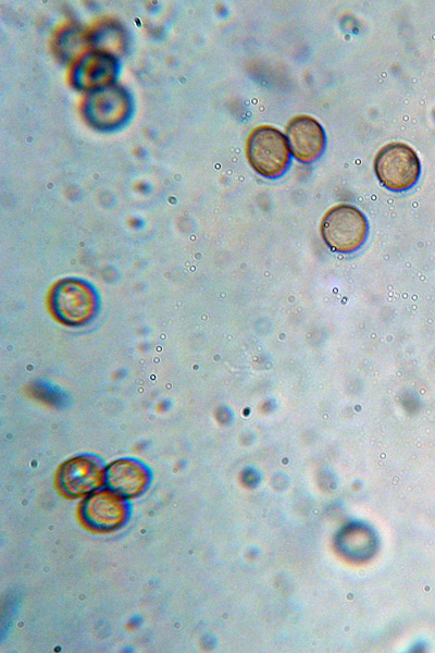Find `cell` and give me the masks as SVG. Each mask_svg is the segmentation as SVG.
Returning a JSON list of instances; mask_svg holds the SVG:
<instances>
[{"label": "cell", "mask_w": 435, "mask_h": 653, "mask_svg": "<svg viewBox=\"0 0 435 653\" xmlns=\"http://www.w3.org/2000/svg\"><path fill=\"white\" fill-rule=\"evenodd\" d=\"M285 131L290 152L300 162L310 163L323 152L325 133L314 118L304 114L294 116Z\"/></svg>", "instance_id": "obj_7"}, {"label": "cell", "mask_w": 435, "mask_h": 653, "mask_svg": "<svg viewBox=\"0 0 435 653\" xmlns=\"http://www.w3.org/2000/svg\"><path fill=\"white\" fill-rule=\"evenodd\" d=\"M116 63L108 52L94 51L84 56L73 71V84L80 89L94 90L111 85Z\"/></svg>", "instance_id": "obj_9"}, {"label": "cell", "mask_w": 435, "mask_h": 653, "mask_svg": "<svg viewBox=\"0 0 435 653\" xmlns=\"http://www.w3.org/2000/svg\"><path fill=\"white\" fill-rule=\"evenodd\" d=\"M129 110L128 94L112 84L91 90L84 107L86 119L98 128L119 126L127 119Z\"/></svg>", "instance_id": "obj_4"}, {"label": "cell", "mask_w": 435, "mask_h": 653, "mask_svg": "<svg viewBox=\"0 0 435 653\" xmlns=\"http://www.w3.org/2000/svg\"><path fill=\"white\" fill-rule=\"evenodd\" d=\"M104 469L96 456L74 457L60 469V486L70 496L90 494L104 485Z\"/></svg>", "instance_id": "obj_6"}, {"label": "cell", "mask_w": 435, "mask_h": 653, "mask_svg": "<svg viewBox=\"0 0 435 653\" xmlns=\"http://www.w3.org/2000/svg\"><path fill=\"white\" fill-rule=\"evenodd\" d=\"M290 153L287 137L274 126L260 125L247 138V159L262 176L276 178L283 175L289 165Z\"/></svg>", "instance_id": "obj_1"}, {"label": "cell", "mask_w": 435, "mask_h": 653, "mask_svg": "<svg viewBox=\"0 0 435 653\" xmlns=\"http://www.w3.org/2000/svg\"><path fill=\"white\" fill-rule=\"evenodd\" d=\"M53 309L60 319L77 323L88 318L92 310V294L77 282L62 283L53 293Z\"/></svg>", "instance_id": "obj_10"}, {"label": "cell", "mask_w": 435, "mask_h": 653, "mask_svg": "<svg viewBox=\"0 0 435 653\" xmlns=\"http://www.w3.org/2000/svg\"><path fill=\"white\" fill-rule=\"evenodd\" d=\"M320 231L322 238L332 250L352 252L365 242L369 225L366 218L358 208L339 204L326 211Z\"/></svg>", "instance_id": "obj_2"}, {"label": "cell", "mask_w": 435, "mask_h": 653, "mask_svg": "<svg viewBox=\"0 0 435 653\" xmlns=\"http://www.w3.org/2000/svg\"><path fill=\"white\" fill-rule=\"evenodd\" d=\"M128 513L126 500L109 490H97L88 494L80 507L85 523L101 531L121 527L126 521Z\"/></svg>", "instance_id": "obj_5"}, {"label": "cell", "mask_w": 435, "mask_h": 653, "mask_svg": "<svg viewBox=\"0 0 435 653\" xmlns=\"http://www.w3.org/2000/svg\"><path fill=\"white\" fill-rule=\"evenodd\" d=\"M149 482V469L135 459H119L104 469L105 489L125 500L141 494Z\"/></svg>", "instance_id": "obj_8"}, {"label": "cell", "mask_w": 435, "mask_h": 653, "mask_svg": "<svg viewBox=\"0 0 435 653\" xmlns=\"http://www.w3.org/2000/svg\"><path fill=\"white\" fill-rule=\"evenodd\" d=\"M374 171L383 186L401 192L412 187L421 172L415 151L403 143H389L382 147L374 160Z\"/></svg>", "instance_id": "obj_3"}]
</instances>
